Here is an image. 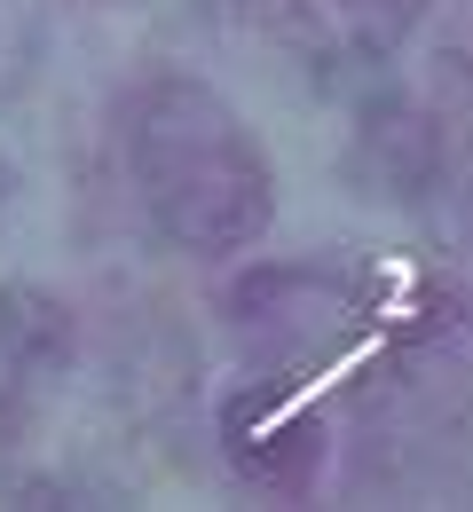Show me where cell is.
<instances>
[{
    "label": "cell",
    "instance_id": "obj_3",
    "mask_svg": "<svg viewBox=\"0 0 473 512\" xmlns=\"http://www.w3.org/2000/svg\"><path fill=\"white\" fill-rule=\"evenodd\" d=\"M71 371V308L48 284H0V442H16Z\"/></svg>",
    "mask_w": 473,
    "mask_h": 512
},
{
    "label": "cell",
    "instance_id": "obj_4",
    "mask_svg": "<svg viewBox=\"0 0 473 512\" xmlns=\"http://www.w3.org/2000/svg\"><path fill=\"white\" fill-rule=\"evenodd\" d=\"M347 166L387 205H426L442 182V127L403 95H379L371 111H355V158Z\"/></svg>",
    "mask_w": 473,
    "mask_h": 512
},
{
    "label": "cell",
    "instance_id": "obj_5",
    "mask_svg": "<svg viewBox=\"0 0 473 512\" xmlns=\"http://www.w3.org/2000/svg\"><path fill=\"white\" fill-rule=\"evenodd\" d=\"M339 16H347V40L363 48V56H379V48H395L410 24L426 16V0H332Z\"/></svg>",
    "mask_w": 473,
    "mask_h": 512
},
{
    "label": "cell",
    "instance_id": "obj_6",
    "mask_svg": "<svg viewBox=\"0 0 473 512\" xmlns=\"http://www.w3.org/2000/svg\"><path fill=\"white\" fill-rule=\"evenodd\" d=\"M8 197H16V166L0 158V213H8Z\"/></svg>",
    "mask_w": 473,
    "mask_h": 512
},
{
    "label": "cell",
    "instance_id": "obj_1",
    "mask_svg": "<svg viewBox=\"0 0 473 512\" xmlns=\"http://www.w3.org/2000/svg\"><path fill=\"white\" fill-rule=\"evenodd\" d=\"M119 174L158 245L198 260L253 253L276 221V166L245 111L190 71H158L119 103Z\"/></svg>",
    "mask_w": 473,
    "mask_h": 512
},
{
    "label": "cell",
    "instance_id": "obj_2",
    "mask_svg": "<svg viewBox=\"0 0 473 512\" xmlns=\"http://www.w3.org/2000/svg\"><path fill=\"white\" fill-rule=\"evenodd\" d=\"M324 410L316 394L292 379H269V371H245L221 402V457L245 489L261 497H308L316 473H324Z\"/></svg>",
    "mask_w": 473,
    "mask_h": 512
}]
</instances>
